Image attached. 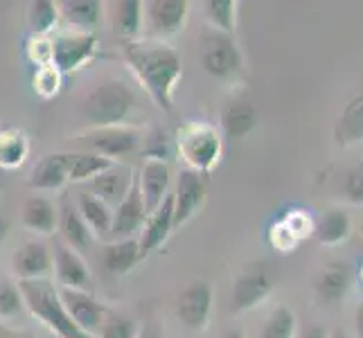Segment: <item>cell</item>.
I'll list each match as a JSON object with an SVG mask.
<instances>
[{
  "mask_svg": "<svg viewBox=\"0 0 363 338\" xmlns=\"http://www.w3.org/2000/svg\"><path fill=\"white\" fill-rule=\"evenodd\" d=\"M122 57L154 104L174 113V93L183 77V59L167 41L133 39L122 41Z\"/></svg>",
  "mask_w": 363,
  "mask_h": 338,
  "instance_id": "1",
  "label": "cell"
},
{
  "mask_svg": "<svg viewBox=\"0 0 363 338\" xmlns=\"http://www.w3.org/2000/svg\"><path fill=\"white\" fill-rule=\"evenodd\" d=\"M18 291L23 298V305L30 309V314L36 320H41L59 338H91L72 322L64 303H61L59 286H55L48 278L18 280Z\"/></svg>",
  "mask_w": 363,
  "mask_h": 338,
  "instance_id": "2",
  "label": "cell"
},
{
  "mask_svg": "<svg viewBox=\"0 0 363 338\" xmlns=\"http://www.w3.org/2000/svg\"><path fill=\"white\" fill-rule=\"evenodd\" d=\"M138 104V97L131 86L111 77L99 81L95 89L84 97L82 116L89 120L93 127H116V124H127L131 113Z\"/></svg>",
  "mask_w": 363,
  "mask_h": 338,
  "instance_id": "3",
  "label": "cell"
},
{
  "mask_svg": "<svg viewBox=\"0 0 363 338\" xmlns=\"http://www.w3.org/2000/svg\"><path fill=\"white\" fill-rule=\"evenodd\" d=\"M174 152L185 162L187 169L206 176L221 160V133L206 122H183L174 135Z\"/></svg>",
  "mask_w": 363,
  "mask_h": 338,
  "instance_id": "4",
  "label": "cell"
},
{
  "mask_svg": "<svg viewBox=\"0 0 363 338\" xmlns=\"http://www.w3.org/2000/svg\"><path fill=\"white\" fill-rule=\"evenodd\" d=\"M201 66L215 79H230L244 68L242 50L228 32L210 30L201 39Z\"/></svg>",
  "mask_w": 363,
  "mask_h": 338,
  "instance_id": "5",
  "label": "cell"
},
{
  "mask_svg": "<svg viewBox=\"0 0 363 338\" xmlns=\"http://www.w3.org/2000/svg\"><path fill=\"white\" fill-rule=\"evenodd\" d=\"M99 47L97 32H57L52 36V66L61 74L82 70L89 61L95 59Z\"/></svg>",
  "mask_w": 363,
  "mask_h": 338,
  "instance_id": "6",
  "label": "cell"
},
{
  "mask_svg": "<svg viewBox=\"0 0 363 338\" xmlns=\"http://www.w3.org/2000/svg\"><path fill=\"white\" fill-rule=\"evenodd\" d=\"M77 142L97 156H104L108 160H116L135 152L138 145L143 142V133L129 124H116V127H93L91 131L79 133Z\"/></svg>",
  "mask_w": 363,
  "mask_h": 338,
  "instance_id": "7",
  "label": "cell"
},
{
  "mask_svg": "<svg viewBox=\"0 0 363 338\" xmlns=\"http://www.w3.org/2000/svg\"><path fill=\"white\" fill-rule=\"evenodd\" d=\"M275 280L273 273L264 264H248L235 278L233 293H230V309L233 314H246V311L259 307L273 293Z\"/></svg>",
  "mask_w": 363,
  "mask_h": 338,
  "instance_id": "8",
  "label": "cell"
},
{
  "mask_svg": "<svg viewBox=\"0 0 363 338\" xmlns=\"http://www.w3.org/2000/svg\"><path fill=\"white\" fill-rule=\"evenodd\" d=\"M172 196H174V230H177L187 221H192L199 215V210L203 208L208 196L206 176L183 167L179 171L177 187H174Z\"/></svg>",
  "mask_w": 363,
  "mask_h": 338,
  "instance_id": "9",
  "label": "cell"
},
{
  "mask_svg": "<svg viewBox=\"0 0 363 338\" xmlns=\"http://www.w3.org/2000/svg\"><path fill=\"white\" fill-rule=\"evenodd\" d=\"M212 300H215V291H212L210 282L196 280L192 284H187L177 303L179 320L192 332L206 329L212 314Z\"/></svg>",
  "mask_w": 363,
  "mask_h": 338,
  "instance_id": "10",
  "label": "cell"
},
{
  "mask_svg": "<svg viewBox=\"0 0 363 338\" xmlns=\"http://www.w3.org/2000/svg\"><path fill=\"white\" fill-rule=\"evenodd\" d=\"M61 303H64L68 316L72 322L86 334H95L102 329L106 322V307L91 291H79V289H68V286H59Z\"/></svg>",
  "mask_w": 363,
  "mask_h": 338,
  "instance_id": "11",
  "label": "cell"
},
{
  "mask_svg": "<svg viewBox=\"0 0 363 338\" xmlns=\"http://www.w3.org/2000/svg\"><path fill=\"white\" fill-rule=\"evenodd\" d=\"M145 14L152 39L165 41L185 28L190 16V0H149Z\"/></svg>",
  "mask_w": 363,
  "mask_h": 338,
  "instance_id": "12",
  "label": "cell"
},
{
  "mask_svg": "<svg viewBox=\"0 0 363 338\" xmlns=\"http://www.w3.org/2000/svg\"><path fill=\"white\" fill-rule=\"evenodd\" d=\"M147 208L143 201L140 187H138V176L131 185L127 196L113 208V223H111V240H133L143 230L147 221Z\"/></svg>",
  "mask_w": 363,
  "mask_h": 338,
  "instance_id": "13",
  "label": "cell"
},
{
  "mask_svg": "<svg viewBox=\"0 0 363 338\" xmlns=\"http://www.w3.org/2000/svg\"><path fill=\"white\" fill-rule=\"evenodd\" d=\"M55 257L52 248L41 240L25 242L14 257H11V271L18 280H41L52 273Z\"/></svg>",
  "mask_w": 363,
  "mask_h": 338,
  "instance_id": "14",
  "label": "cell"
},
{
  "mask_svg": "<svg viewBox=\"0 0 363 338\" xmlns=\"http://www.w3.org/2000/svg\"><path fill=\"white\" fill-rule=\"evenodd\" d=\"M55 266L52 271L57 273V282L59 286H68V289H79V291H91L93 284V275L86 266V261L79 257L77 250H72L64 242H57L55 250Z\"/></svg>",
  "mask_w": 363,
  "mask_h": 338,
  "instance_id": "15",
  "label": "cell"
},
{
  "mask_svg": "<svg viewBox=\"0 0 363 338\" xmlns=\"http://www.w3.org/2000/svg\"><path fill=\"white\" fill-rule=\"evenodd\" d=\"M174 232V196L172 192L165 196L152 215L147 217L143 230H140V240H138V248H140V259L147 255H152L156 248H160L169 240V235Z\"/></svg>",
  "mask_w": 363,
  "mask_h": 338,
  "instance_id": "16",
  "label": "cell"
},
{
  "mask_svg": "<svg viewBox=\"0 0 363 338\" xmlns=\"http://www.w3.org/2000/svg\"><path fill=\"white\" fill-rule=\"evenodd\" d=\"M169 185H172V169L167 162L145 158L140 174H138V187H140L147 215H152L165 201V196L169 194Z\"/></svg>",
  "mask_w": 363,
  "mask_h": 338,
  "instance_id": "17",
  "label": "cell"
},
{
  "mask_svg": "<svg viewBox=\"0 0 363 338\" xmlns=\"http://www.w3.org/2000/svg\"><path fill=\"white\" fill-rule=\"evenodd\" d=\"M133 181H135V174L129 165L113 162L108 169H104L102 174H97L95 179H91L89 187H91V194L102 198L108 208H116L131 190Z\"/></svg>",
  "mask_w": 363,
  "mask_h": 338,
  "instance_id": "18",
  "label": "cell"
},
{
  "mask_svg": "<svg viewBox=\"0 0 363 338\" xmlns=\"http://www.w3.org/2000/svg\"><path fill=\"white\" fill-rule=\"evenodd\" d=\"M59 18L70 30L97 32L104 21V0H55Z\"/></svg>",
  "mask_w": 363,
  "mask_h": 338,
  "instance_id": "19",
  "label": "cell"
},
{
  "mask_svg": "<svg viewBox=\"0 0 363 338\" xmlns=\"http://www.w3.org/2000/svg\"><path fill=\"white\" fill-rule=\"evenodd\" d=\"M68 183V154H48L32 169L28 185L36 192H55Z\"/></svg>",
  "mask_w": 363,
  "mask_h": 338,
  "instance_id": "20",
  "label": "cell"
},
{
  "mask_svg": "<svg viewBox=\"0 0 363 338\" xmlns=\"http://www.w3.org/2000/svg\"><path fill=\"white\" fill-rule=\"evenodd\" d=\"M21 223L34 235H52L59 228V210L50 198L41 194H32L25 198L21 210Z\"/></svg>",
  "mask_w": 363,
  "mask_h": 338,
  "instance_id": "21",
  "label": "cell"
},
{
  "mask_svg": "<svg viewBox=\"0 0 363 338\" xmlns=\"http://www.w3.org/2000/svg\"><path fill=\"white\" fill-rule=\"evenodd\" d=\"M219 127L228 140H244L257 127V111L253 104L235 99V102H228L221 108Z\"/></svg>",
  "mask_w": 363,
  "mask_h": 338,
  "instance_id": "22",
  "label": "cell"
},
{
  "mask_svg": "<svg viewBox=\"0 0 363 338\" xmlns=\"http://www.w3.org/2000/svg\"><path fill=\"white\" fill-rule=\"evenodd\" d=\"M334 140L343 149L363 142V93L354 95L339 113L334 122Z\"/></svg>",
  "mask_w": 363,
  "mask_h": 338,
  "instance_id": "23",
  "label": "cell"
},
{
  "mask_svg": "<svg viewBox=\"0 0 363 338\" xmlns=\"http://www.w3.org/2000/svg\"><path fill=\"white\" fill-rule=\"evenodd\" d=\"M145 23V3L143 0H113L111 9V28L122 41L140 39Z\"/></svg>",
  "mask_w": 363,
  "mask_h": 338,
  "instance_id": "24",
  "label": "cell"
},
{
  "mask_svg": "<svg viewBox=\"0 0 363 338\" xmlns=\"http://www.w3.org/2000/svg\"><path fill=\"white\" fill-rule=\"evenodd\" d=\"M77 210L86 225L91 228L93 237L111 240V223H113V208H108L102 198L91 192H82L77 196Z\"/></svg>",
  "mask_w": 363,
  "mask_h": 338,
  "instance_id": "25",
  "label": "cell"
},
{
  "mask_svg": "<svg viewBox=\"0 0 363 338\" xmlns=\"http://www.w3.org/2000/svg\"><path fill=\"white\" fill-rule=\"evenodd\" d=\"M59 232H61V240H64L66 246H70L72 250H86L93 244V232L91 228L86 225V221L82 219L77 205H70L68 201L61 205L59 210Z\"/></svg>",
  "mask_w": 363,
  "mask_h": 338,
  "instance_id": "26",
  "label": "cell"
},
{
  "mask_svg": "<svg viewBox=\"0 0 363 338\" xmlns=\"http://www.w3.org/2000/svg\"><path fill=\"white\" fill-rule=\"evenodd\" d=\"M350 284H352V273H350L347 264L341 261H334V264L325 266L316 280V293L323 303H339L350 291Z\"/></svg>",
  "mask_w": 363,
  "mask_h": 338,
  "instance_id": "27",
  "label": "cell"
},
{
  "mask_svg": "<svg viewBox=\"0 0 363 338\" xmlns=\"http://www.w3.org/2000/svg\"><path fill=\"white\" fill-rule=\"evenodd\" d=\"M140 261L138 240H111L102 250V264L113 275H127Z\"/></svg>",
  "mask_w": 363,
  "mask_h": 338,
  "instance_id": "28",
  "label": "cell"
},
{
  "mask_svg": "<svg viewBox=\"0 0 363 338\" xmlns=\"http://www.w3.org/2000/svg\"><path fill=\"white\" fill-rule=\"evenodd\" d=\"M350 232H352V221L347 212L339 208L328 210L314 225V240L320 246H339L347 240Z\"/></svg>",
  "mask_w": 363,
  "mask_h": 338,
  "instance_id": "29",
  "label": "cell"
},
{
  "mask_svg": "<svg viewBox=\"0 0 363 338\" xmlns=\"http://www.w3.org/2000/svg\"><path fill=\"white\" fill-rule=\"evenodd\" d=\"M30 156V140L21 129H0V167L16 169Z\"/></svg>",
  "mask_w": 363,
  "mask_h": 338,
  "instance_id": "30",
  "label": "cell"
},
{
  "mask_svg": "<svg viewBox=\"0 0 363 338\" xmlns=\"http://www.w3.org/2000/svg\"><path fill=\"white\" fill-rule=\"evenodd\" d=\"M116 160L97 156L93 152H77L68 154V183H89L97 174L108 169Z\"/></svg>",
  "mask_w": 363,
  "mask_h": 338,
  "instance_id": "31",
  "label": "cell"
},
{
  "mask_svg": "<svg viewBox=\"0 0 363 338\" xmlns=\"http://www.w3.org/2000/svg\"><path fill=\"white\" fill-rule=\"evenodd\" d=\"M59 9L55 0H30L28 3V23L36 36H50L59 25Z\"/></svg>",
  "mask_w": 363,
  "mask_h": 338,
  "instance_id": "32",
  "label": "cell"
},
{
  "mask_svg": "<svg viewBox=\"0 0 363 338\" xmlns=\"http://www.w3.org/2000/svg\"><path fill=\"white\" fill-rule=\"evenodd\" d=\"M203 14L212 25V30L235 34L237 0H203Z\"/></svg>",
  "mask_w": 363,
  "mask_h": 338,
  "instance_id": "33",
  "label": "cell"
},
{
  "mask_svg": "<svg viewBox=\"0 0 363 338\" xmlns=\"http://www.w3.org/2000/svg\"><path fill=\"white\" fill-rule=\"evenodd\" d=\"M259 338H296V316L289 307H275L267 318Z\"/></svg>",
  "mask_w": 363,
  "mask_h": 338,
  "instance_id": "34",
  "label": "cell"
},
{
  "mask_svg": "<svg viewBox=\"0 0 363 338\" xmlns=\"http://www.w3.org/2000/svg\"><path fill=\"white\" fill-rule=\"evenodd\" d=\"M61 81H64V74H61L52 64L41 66L32 74V91L41 99H52L61 91Z\"/></svg>",
  "mask_w": 363,
  "mask_h": 338,
  "instance_id": "35",
  "label": "cell"
},
{
  "mask_svg": "<svg viewBox=\"0 0 363 338\" xmlns=\"http://www.w3.org/2000/svg\"><path fill=\"white\" fill-rule=\"evenodd\" d=\"M25 55L32 61L34 68L52 64V36H36L30 34L25 41Z\"/></svg>",
  "mask_w": 363,
  "mask_h": 338,
  "instance_id": "36",
  "label": "cell"
},
{
  "mask_svg": "<svg viewBox=\"0 0 363 338\" xmlns=\"http://www.w3.org/2000/svg\"><path fill=\"white\" fill-rule=\"evenodd\" d=\"M145 156L152 158V160H162L167 162V158H172L174 154V137H169L162 129L152 131L145 137Z\"/></svg>",
  "mask_w": 363,
  "mask_h": 338,
  "instance_id": "37",
  "label": "cell"
},
{
  "mask_svg": "<svg viewBox=\"0 0 363 338\" xmlns=\"http://www.w3.org/2000/svg\"><path fill=\"white\" fill-rule=\"evenodd\" d=\"M343 196L352 205H363V160L354 162L345 171L343 179Z\"/></svg>",
  "mask_w": 363,
  "mask_h": 338,
  "instance_id": "38",
  "label": "cell"
},
{
  "mask_svg": "<svg viewBox=\"0 0 363 338\" xmlns=\"http://www.w3.org/2000/svg\"><path fill=\"white\" fill-rule=\"evenodd\" d=\"M23 309V298L18 286L0 282V318H11Z\"/></svg>",
  "mask_w": 363,
  "mask_h": 338,
  "instance_id": "39",
  "label": "cell"
},
{
  "mask_svg": "<svg viewBox=\"0 0 363 338\" xmlns=\"http://www.w3.org/2000/svg\"><path fill=\"white\" fill-rule=\"evenodd\" d=\"M138 325L129 318H106V322L99 329V338H135L138 336Z\"/></svg>",
  "mask_w": 363,
  "mask_h": 338,
  "instance_id": "40",
  "label": "cell"
},
{
  "mask_svg": "<svg viewBox=\"0 0 363 338\" xmlns=\"http://www.w3.org/2000/svg\"><path fill=\"white\" fill-rule=\"evenodd\" d=\"M298 338H330V332L323 325H309V327L298 334Z\"/></svg>",
  "mask_w": 363,
  "mask_h": 338,
  "instance_id": "41",
  "label": "cell"
},
{
  "mask_svg": "<svg viewBox=\"0 0 363 338\" xmlns=\"http://www.w3.org/2000/svg\"><path fill=\"white\" fill-rule=\"evenodd\" d=\"M354 327H357V334H359V338H363V303L357 307V311H354Z\"/></svg>",
  "mask_w": 363,
  "mask_h": 338,
  "instance_id": "42",
  "label": "cell"
},
{
  "mask_svg": "<svg viewBox=\"0 0 363 338\" xmlns=\"http://www.w3.org/2000/svg\"><path fill=\"white\" fill-rule=\"evenodd\" d=\"M7 232H9V221H7V217L3 215V212H0V244L7 240Z\"/></svg>",
  "mask_w": 363,
  "mask_h": 338,
  "instance_id": "43",
  "label": "cell"
},
{
  "mask_svg": "<svg viewBox=\"0 0 363 338\" xmlns=\"http://www.w3.org/2000/svg\"><path fill=\"white\" fill-rule=\"evenodd\" d=\"M135 338H160V332L156 327H145V329L138 332Z\"/></svg>",
  "mask_w": 363,
  "mask_h": 338,
  "instance_id": "44",
  "label": "cell"
},
{
  "mask_svg": "<svg viewBox=\"0 0 363 338\" xmlns=\"http://www.w3.org/2000/svg\"><path fill=\"white\" fill-rule=\"evenodd\" d=\"M221 338H246L244 336V332L242 329H230V332H226Z\"/></svg>",
  "mask_w": 363,
  "mask_h": 338,
  "instance_id": "45",
  "label": "cell"
},
{
  "mask_svg": "<svg viewBox=\"0 0 363 338\" xmlns=\"http://www.w3.org/2000/svg\"><path fill=\"white\" fill-rule=\"evenodd\" d=\"M330 338H350V334H347L345 329H334V332L330 334Z\"/></svg>",
  "mask_w": 363,
  "mask_h": 338,
  "instance_id": "46",
  "label": "cell"
},
{
  "mask_svg": "<svg viewBox=\"0 0 363 338\" xmlns=\"http://www.w3.org/2000/svg\"><path fill=\"white\" fill-rule=\"evenodd\" d=\"M11 334H14V332H9V329L5 327V325H3V322H0V338H9Z\"/></svg>",
  "mask_w": 363,
  "mask_h": 338,
  "instance_id": "47",
  "label": "cell"
},
{
  "mask_svg": "<svg viewBox=\"0 0 363 338\" xmlns=\"http://www.w3.org/2000/svg\"><path fill=\"white\" fill-rule=\"evenodd\" d=\"M9 338H39V336H32V334H25V336H18V334H11Z\"/></svg>",
  "mask_w": 363,
  "mask_h": 338,
  "instance_id": "48",
  "label": "cell"
},
{
  "mask_svg": "<svg viewBox=\"0 0 363 338\" xmlns=\"http://www.w3.org/2000/svg\"><path fill=\"white\" fill-rule=\"evenodd\" d=\"M361 235H363V221H361Z\"/></svg>",
  "mask_w": 363,
  "mask_h": 338,
  "instance_id": "49",
  "label": "cell"
}]
</instances>
